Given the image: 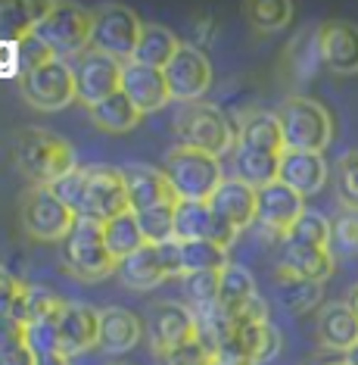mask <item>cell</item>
Returning a JSON list of instances; mask_svg holds the SVG:
<instances>
[{
	"label": "cell",
	"instance_id": "obj_48",
	"mask_svg": "<svg viewBox=\"0 0 358 365\" xmlns=\"http://www.w3.org/2000/svg\"><path fill=\"white\" fill-rule=\"evenodd\" d=\"M0 365H38V356L28 350V346H19V350L0 356Z\"/></svg>",
	"mask_w": 358,
	"mask_h": 365
},
{
	"label": "cell",
	"instance_id": "obj_33",
	"mask_svg": "<svg viewBox=\"0 0 358 365\" xmlns=\"http://www.w3.org/2000/svg\"><path fill=\"white\" fill-rule=\"evenodd\" d=\"M274 287H278L280 306H284L287 312H293V315H302V312L315 309V306L321 303V297H324V284H318V281H305V278L284 275V272H278V278H274Z\"/></svg>",
	"mask_w": 358,
	"mask_h": 365
},
{
	"label": "cell",
	"instance_id": "obj_4",
	"mask_svg": "<svg viewBox=\"0 0 358 365\" xmlns=\"http://www.w3.org/2000/svg\"><path fill=\"white\" fill-rule=\"evenodd\" d=\"M284 150L299 153H324V147L334 140V115L312 97H290L278 110Z\"/></svg>",
	"mask_w": 358,
	"mask_h": 365
},
{
	"label": "cell",
	"instance_id": "obj_53",
	"mask_svg": "<svg viewBox=\"0 0 358 365\" xmlns=\"http://www.w3.org/2000/svg\"><path fill=\"white\" fill-rule=\"evenodd\" d=\"M334 365H346V362H334Z\"/></svg>",
	"mask_w": 358,
	"mask_h": 365
},
{
	"label": "cell",
	"instance_id": "obj_24",
	"mask_svg": "<svg viewBox=\"0 0 358 365\" xmlns=\"http://www.w3.org/2000/svg\"><path fill=\"white\" fill-rule=\"evenodd\" d=\"M144 340V322L131 309L106 306L100 309V350L106 353H128Z\"/></svg>",
	"mask_w": 358,
	"mask_h": 365
},
{
	"label": "cell",
	"instance_id": "obj_40",
	"mask_svg": "<svg viewBox=\"0 0 358 365\" xmlns=\"http://www.w3.org/2000/svg\"><path fill=\"white\" fill-rule=\"evenodd\" d=\"M337 197L346 212H358V147L343 153L337 163Z\"/></svg>",
	"mask_w": 358,
	"mask_h": 365
},
{
	"label": "cell",
	"instance_id": "obj_18",
	"mask_svg": "<svg viewBox=\"0 0 358 365\" xmlns=\"http://www.w3.org/2000/svg\"><path fill=\"white\" fill-rule=\"evenodd\" d=\"M125 172V185H128V200L131 212H147L156 206H178L181 200L174 197V190L169 185L162 169L153 165H128Z\"/></svg>",
	"mask_w": 358,
	"mask_h": 365
},
{
	"label": "cell",
	"instance_id": "obj_30",
	"mask_svg": "<svg viewBox=\"0 0 358 365\" xmlns=\"http://www.w3.org/2000/svg\"><path fill=\"white\" fill-rule=\"evenodd\" d=\"M178 47H181V41L174 31H169L165 26H156V22H144V31H140L137 51H135V63L165 69L172 63V56L178 53Z\"/></svg>",
	"mask_w": 358,
	"mask_h": 365
},
{
	"label": "cell",
	"instance_id": "obj_38",
	"mask_svg": "<svg viewBox=\"0 0 358 365\" xmlns=\"http://www.w3.org/2000/svg\"><path fill=\"white\" fill-rule=\"evenodd\" d=\"M284 240H293V244H305V247H324L330 250V222L327 215L315 212V210H305L299 215V222L287 231Z\"/></svg>",
	"mask_w": 358,
	"mask_h": 365
},
{
	"label": "cell",
	"instance_id": "obj_25",
	"mask_svg": "<svg viewBox=\"0 0 358 365\" xmlns=\"http://www.w3.org/2000/svg\"><path fill=\"white\" fill-rule=\"evenodd\" d=\"M259 287H256V278L253 272L243 269V265H234L228 262L219 275V306L228 319H237L243 315L246 309H253L259 303Z\"/></svg>",
	"mask_w": 358,
	"mask_h": 365
},
{
	"label": "cell",
	"instance_id": "obj_43",
	"mask_svg": "<svg viewBox=\"0 0 358 365\" xmlns=\"http://www.w3.org/2000/svg\"><path fill=\"white\" fill-rule=\"evenodd\" d=\"M56 56H53V51L41 41L35 31H28L22 41H19V76L25 78V76H31L35 69H41V66H47V63H53Z\"/></svg>",
	"mask_w": 358,
	"mask_h": 365
},
{
	"label": "cell",
	"instance_id": "obj_36",
	"mask_svg": "<svg viewBox=\"0 0 358 365\" xmlns=\"http://www.w3.org/2000/svg\"><path fill=\"white\" fill-rule=\"evenodd\" d=\"M219 275L221 272H196V275L181 278V290H184V297H187L190 312L212 309V306L219 303Z\"/></svg>",
	"mask_w": 358,
	"mask_h": 365
},
{
	"label": "cell",
	"instance_id": "obj_49",
	"mask_svg": "<svg viewBox=\"0 0 358 365\" xmlns=\"http://www.w3.org/2000/svg\"><path fill=\"white\" fill-rule=\"evenodd\" d=\"M38 365H69V356H63V353L44 356V359H38Z\"/></svg>",
	"mask_w": 358,
	"mask_h": 365
},
{
	"label": "cell",
	"instance_id": "obj_2",
	"mask_svg": "<svg viewBox=\"0 0 358 365\" xmlns=\"http://www.w3.org/2000/svg\"><path fill=\"white\" fill-rule=\"evenodd\" d=\"M174 135H178V147L209 153L215 160H221L237 147V131L228 122V115L206 101L181 103V110L174 113Z\"/></svg>",
	"mask_w": 358,
	"mask_h": 365
},
{
	"label": "cell",
	"instance_id": "obj_10",
	"mask_svg": "<svg viewBox=\"0 0 358 365\" xmlns=\"http://www.w3.org/2000/svg\"><path fill=\"white\" fill-rule=\"evenodd\" d=\"M144 22L137 19L135 10L122 4H106L94 13V35H90V47L119 63H131L137 51Z\"/></svg>",
	"mask_w": 358,
	"mask_h": 365
},
{
	"label": "cell",
	"instance_id": "obj_3",
	"mask_svg": "<svg viewBox=\"0 0 358 365\" xmlns=\"http://www.w3.org/2000/svg\"><path fill=\"white\" fill-rule=\"evenodd\" d=\"M162 172L181 203H209L221 181L228 178L221 172V160L190 147H172Z\"/></svg>",
	"mask_w": 358,
	"mask_h": 365
},
{
	"label": "cell",
	"instance_id": "obj_16",
	"mask_svg": "<svg viewBox=\"0 0 358 365\" xmlns=\"http://www.w3.org/2000/svg\"><path fill=\"white\" fill-rule=\"evenodd\" d=\"M147 337L153 353H165L196 337V319L184 303H156L147 315Z\"/></svg>",
	"mask_w": 358,
	"mask_h": 365
},
{
	"label": "cell",
	"instance_id": "obj_8",
	"mask_svg": "<svg viewBox=\"0 0 358 365\" xmlns=\"http://www.w3.org/2000/svg\"><path fill=\"white\" fill-rule=\"evenodd\" d=\"M19 222L25 235L38 244H63L75 225V212L53 194V187L31 185L22 194Z\"/></svg>",
	"mask_w": 358,
	"mask_h": 365
},
{
	"label": "cell",
	"instance_id": "obj_20",
	"mask_svg": "<svg viewBox=\"0 0 358 365\" xmlns=\"http://www.w3.org/2000/svg\"><path fill=\"white\" fill-rule=\"evenodd\" d=\"M60 346L63 356L85 353L100 344V309L88 303H65L60 312Z\"/></svg>",
	"mask_w": 358,
	"mask_h": 365
},
{
	"label": "cell",
	"instance_id": "obj_7",
	"mask_svg": "<svg viewBox=\"0 0 358 365\" xmlns=\"http://www.w3.org/2000/svg\"><path fill=\"white\" fill-rule=\"evenodd\" d=\"M63 259L78 281H103L119 272V262L106 250L103 225L90 219H75L69 237L63 240Z\"/></svg>",
	"mask_w": 358,
	"mask_h": 365
},
{
	"label": "cell",
	"instance_id": "obj_44",
	"mask_svg": "<svg viewBox=\"0 0 358 365\" xmlns=\"http://www.w3.org/2000/svg\"><path fill=\"white\" fill-rule=\"evenodd\" d=\"M25 331H28V337H25V346H28V350L35 353L38 359L63 353V346H60V325H56V322H41V325H31V328H25Z\"/></svg>",
	"mask_w": 358,
	"mask_h": 365
},
{
	"label": "cell",
	"instance_id": "obj_27",
	"mask_svg": "<svg viewBox=\"0 0 358 365\" xmlns=\"http://www.w3.org/2000/svg\"><path fill=\"white\" fill-rule=\"evenodd\" d=\"M231 165H234V178L243 185L262 190L278 181V169H280V153H268V150H256V147H243L237 144L231 150Z\"/></svg>",
	"mask_w": 358,
	"mask_h": 365
},
{
	"label": "cell",
	"instance_id": "obj_52",
	"mask_svg": "<svg viewBox=\"0 0 358 365\" xmlns=\"http://www.w3.org/2000/svg\"><path fill=\"white\" fill-rule=\"evenodd\" d=\"M212 365H237V362H224V359H215Z\"/></svg>",
	"mask_w": 358,
	"mask_h": 365
},
{
	"label": "cell",
	"instance_id": "obj_46",
	"mask_svg": "<svg viewBox=\"0 0 358 365\" xmlns=\"http://www.w3.org/2000/svg\"><path fill=\"white\" fill-rule=\"evenodd\" d=\"M22 284H25V281L10 275L6 269H0V319L13 312V303H16V297H19Z\"/></svg>",
	"mask_w": 358,
	"mask_h": 365
},
{
	"label": "cell",
	"instance_id": "obj_12",
	"mask_svg": "<svg viewBox=\"0 0 358 365\" xmlns=\"http://www.w3.org/2000/svg\"><path fill=\"white\" fill-rule=\"evenodd\" d=\"M72 76H75V94H78V103H85L88 110L97 103H103L106 97H112L115 91L122 88V66L112 56L94 51H81L75 60H69Z\"/></svg>",
	"mask_w": 358,
	"mask_h": 365
},
{
	"label": "cell",
	"instance_id": "obj_6",
	"mask_svg": "<svg viewBox=\"0 0 358 365\" xmlns=\"http://www.w3.org/2000/svg\"><path fill=\"white\" fill-rule=\"evenodd\" d=\"M35 35L53 51L56 60H75L81 51L90 47V35H94V13L78 4H60L53 0L47 16L38 22Z\"/></svg>",
	"mask_w": 358,
	"mask_h": 365
},
{
	"label": "cell",
	"instance_id": "obj_13",
	"mask_svg": "<svg viewBox=\"0 0 358 365\" xmlns=\"http://www.w3.org/2000/svg\"><path fill=\"white\" fill-rule=\"evenodd\" d=\"M172 101L178 103H199L212 88V63L196 44H181L172 63L162 69Z\"/></svg>",
	"mask_w": 358,
	"mask_h": 365
},
{
	"label": "cell",
	"instance_id": "obj_11",
	"mask_svg": "<svg viewBox=\"0 0 358 365\" xmlns=\"http://www.w3.org/2000/svg\"><path fill=\"white\" fill-rule=\"evenodd\" d=\"M19 94H22V101L38 113L65 110L72 101H78L72 66L65 60H53V63L41 66L31 76L19 78Z\"/></svg>",
	"mask_w": 358,
	"mask_h": 365
},
{
	"label": "cell",
	"instance_id": "obj_26",
	"mask_svg": "<svg viewBox=\"0 0 358 365\" xmlns=\"http://www.w3.org/2000/svg\"><path fill=\"white\" fill-rule=\"evenodd\" d=\"M318 340L327 350L349 353L358 344V319L349 303H327L318 315Z\"/></svg>",
	"mask_w": 358,
	"mask_h": 365
},
{
	"label": "cell",
	"instance_id": "obj_39",
	"mask_svg": "<svg viewBox=\"0 0 358 365\" xmlns=\"http://www.w3.org/2000/svg\"><path fill=\"white\" fill-rule=\"evenodd\" d=\"M135 215L147 244L159 247L165 240H174V206H156V210L135 212Z\"/></svg>",
	"mask_w": 358,
	"mask_h": 365
},
{
	"label": "cell",
	"instance_id": "obj_19",
	"mask_svg": "<svg viewBox=\"0 0 358 365\" xmlns=\"http://www.w3.org/2000/svg\"><path fill=\"white\" fill-rule=\"evenodd\" d=\"M321 35V56L324 69L334 76H358V26L352 22H324Z\"/></svg>",
	"mask_w": 358,
	"mask_h": 365
},
{
	"label": "cell",
	"instance_id": "obj_5",
	"mask_svg": "<svg viewBox=\"0 0 358 365\" xmlns=\"http://www.w3.org/2000/svg\"><path fill=\"white\" fill-rule=\"evenodd\" d=\"M125 212H131L125 172L115 169V165H85V181H81L75 219H90L106 225V222L119 219Z\"/></svg>",
	"mask_w": 358,
	"mask_h": 365
},
{
	"label": "cell",
	"instance_id": "obj_31",
	"mask_svg": "<svg viewBox=\"0 0 358 365\" xmlns=\"http://www.w3.org/2000/svg\"><path fill=\"white\" fill-rule=\"evenodd\" d=\"M237 144L256 147V150H268V153H284V135H280L278 113L246 115L237 128Z\"/></svg>",
	"mask_w": 358,
	"mask_h": 365
},
{
	"label": "cell",
	"instance_id": "obj_14",
	"mask_svg": "<svg viewBox=\"0 0 358 365\" xmlns=\"http://www.w3.org/2000/svg\"><path fill=\"white\" fill-rule=\"evenodd\" d=\"M302 212H305V197H299L296 190H290L280 181H274V185L262 187L256 194V225L278 235L280 240L287 237V231L296 225Z\"/></svg>",
	"mask_w": 358,
	"mask_h": 365
},
{
	"label": "cell",
	"instance_id": "obj_15",
	"mask_svg": "<svg viewBox=\"0 0 358 365\" xmlns=\"http://www.w3.org/2000/svg\"><path fill=\"white\" fill-rule=\"evenodd\" d=\"M174 240L187 244V240H212V244L231 250L237 240V231L221 222L209 210V203H178L174 206Z\"/></svg>",
	"mask_w": 358,
	"mask_h": 365
},
{
	"label": "cell",
	"instance_id": "obj_23",
	"mask_svg": "<svg viewBox=\"0 0 358 365\" xmlns=\"http://www.w3.org/2000/svg\"><path fill=\"white\" fill-rule=\"evenodd\" d=\"M256 194H259L256 187H249L231 175V178H224L221 187L212 194L209 210L240 235L243 228L256 225Z\"/></svg>",
	"mask_w": 358,
	"mask_h": 365
},
{
	"label": "cell",
	"instance_id": "obj_28",
	"mask_svg": "<svg viewBox=\"0 0 358 365\" xmlns=\"http://www.w3.org/2000/svg\"><path fill=\"white\" fill-rule=\"evenodd\" d=\"M284 66H287V76L293 85H309V81L318 76L321 66H324L318 29H309V31H302V35H296L290 41Z\"/></svg>",
	"mask_w": 358,
	"mask_h": 365
},
{
	"label": "cell",
	"instance_id": "obj_41",
	"mask_svg": "<svg viewBox=\"0 0 358 365\" xmlns=\"http://www.w3.org/2000/svg\"><path fill=\"white\" fill-rule=\"evenodd\" d=\"M156 362L159 365H212L215 356H212V350L203 344V340L194 337V340H187V344H181V346H172V350H165V353H156Z\"/></svg>",
	"mask_w": 358,
	"mask_h": 365
},
{
	"label": "cell",
	"instance_id": "obj_1",
	"mask_svg": "<svg viewBox=\"0 0 358 365\" xmlns=\"http://www.w3.org/2000/svg\"><path fill=\"white\" fill-rule=\"evenodd\" d=\"M13 156L16 165L31 185H56L63 175L75 169L72 144L56 131L47 128H19L13 135Z\"/></svg>",
	"mask_w": 358,
	"mask_h": 365
},
{
	"label": "cell",
	"instance_id": "obj_32",
	"mask_svg": "<svg viewBox=\"0 0 358 365\" xmlns=\"http://www.w3.org/2000/svg\"><path fill=\"white\" fill-rule=\"evenodd\" d=\"M140 119H144V115L137 113V106L131 103L122 91H115L103 103L90 106V122H94L100 131H110V135H125V131L137 128Z\"/></svg>",
	"mask_w": 358,
	"mask_h": 365
},
{
	"label": "cell",
	"instance_id": "obj_9",
	"mask_svg": "<svg viewBox=\"0 0 358 365\" xmlns=\"http://www.w3.org/2000/svg\"><path fill=\"white\" fill-rule=\"evenodd\" d=\"M280 353V331L268 319L262 322H231V331L215 346V359L237 365H265Z\"/></svg>",
	"mask_w": 358,
	"mask_h": 365
},
{
	"label": "cell",
	"instance_id": "obj_45",
	"mask_svg": "<svg viewBox=\"0 0 358 365\" xmlns=\"http://www.w3.org/2000/svg\"><path fill=\"white\" fill-rule=\"evenodd\" d=\"M25 337H28L25 325H19V322L10 319V315L0 319V356H6L13 350H19V346H25Z\"/></svg>",
	"mask_w": 358,
	"mask_h": 365
},
{
	"label": "cell",
	"instance_id": "obj_42",
	"mask_svg": "<svg viewBox=\"0 0 358 365\" xmlns=\"http://www.w3.org/2000/svg\"><path fill=\"white\" fill-rule=\"evenodd\" d=\"M358 256V212H343L330 222V253Z\"/></svg>",
	"mask_w": 358,
	"mask_h": 365
},
{
	"label": "cell",
	"instance_id": "obj_37",
	"mask_svg": "<svg viewBox=\"0 0 358 365\" xmlns=\"http://www.w3.org/2000/svg\"><path fill=\"white\" fill-rule=\"evenodd\" d=\"M246 16L259 31H280L293 22V4L290 0H259V4H246Z\"/></svg>",
	"mask_w": 358,
	"mask_h": 365
},
{
	"label": "cell",
	"instance_id": "obj_51",
	"mask_svg": "<svg viewBox=\"0 0 358 365\" xmlns=\"http://www.w3.org/2000/svg\"><path fill=\"white\" fill-rule=\"evenodd\" d=\"M343 362H346V365H358V344H355L352 350L346 353V359H343Z\"/></svg>",
	"mask_w": 358,
	"mask_h": 365
},
{
	"label": "cell",
	"instance_id": "obj_22",
	"mask_svg": "<svg viewBox=\"0 0 358 365\" xmlns=\"http://www.w3.org/2000/svg\"><path fill=\"white\" fill-rule=\"evenodd\" d=\"M278 272L324 284L334 275V253L324 250V247H305V244H293V240H280Z\"/></svg>",
	"mask_w": 358,
	"mask_h": 365
},
{
	"label": "cell",
	"instance_id": "obj_21",
	"mask_svg": "<svg viewBox=\"0 0 358 365\" xmlns=\"http://www.w3.org/2000/svg\"><path fill=\"white\" fill-rule=\"evenodd\" d=\"M278 181L296 190L299 197H315L327 185V160L324 153H299V150H284L280 153V169Z\"/></svg>",
	"mask_w": 358,
	"mask_h": 365
},
{
	"label": "cell",
	"instance_id": "obj_50",
	"mask_svg": "<svg viewBox=\"0 0 358 365\" xmlns=\"http://www.w3.org/2000/svg\"><path fill=\"white\" fill-rule=\"evenodd\" d=\"M349 306H352V312H355V319H358V284L352 287V290H349V300H346Z\"/></svg>",
	"mask_w": 358,
	"mask_h": 365
},
{
	"label": "cell",
	"instance_id": "obj_34",
	"mask_svg": "<svg viewBox=\"0 0 358 365\" xmlns=\"http://www.w3.org/2000/svg\"><path fill=\"white\" fill-rule=\"evenodd\" d=\"M103 240H106V250L112 253L115 262L128 259L131 253H137L140 247H147L144 231H140L135 212H125V215H119V219L106 222L103 225Z\"/></svg>",
	"mask_w": 358,
	"mask_h": 365
},
{
	"label": "cell",
	"instance_id": "obj_54",
	"mask_svg": "<svg viewBox=\"0 0 358 365\" xmlns=\"http://www.w3.org/2000/svg\"><path fill=\"white\" fill-rule=\"evenodd\" d=\"M112 365H125V362H112Z\"/></svg>",
	"mask_w": 358,
	"mask_h": 365
},
{
	"label": "cell",
	"instance_id": "obj_47",
	"mask_svg": "<svg viewBox=\"0 0 358 365\" xmlns=\"http://www.w3.org/2000/svg\"><path fill=\"white\" fill-rule=\"evenodd\" d=\"M156 250H159V259L165 265V275H169V278H184V269H181V244H178V240H165V244H159Z\"/></svg>",
	"mask_w": 358,
	"mask_h": 365
},
{
	"label": "cell",
	"instance_id": "obj_35",
	"mask_svg": "<svg viewBox=\"0 0 358 365\" xmlns=\"http://www.w3.org/2000/svg\"><path fill=\"white\" fill-rule=\"evenodd\" d=\"M228 265V250L212 240H187L181 244V269L184 275H196V272H221Z\"/></svg>",
	"mask_w": 358,
	"mask_h": 365
},
{
	"label": "cell",
	"instance_id": "obj_17",
	"mask_svg": "<svg viewBox=\"0 0 358 365\" xmlns=\"http://www.w3.org/2000/svg\"><path fill=\"white\" fill-rule=\"evenodd\" d=\"M122 94L128 97L131 103L137 106L140 115L147 113H159L165 103L172 101L169 85H165L162 69H153V66H140V63H125L122 66Z\"/></svg>",
	"mask_w": 358,
	"mask_h": 365
},
{
	"label": "cell",
	"instance_id": "obj_29",
	"mask_svg": "<svg viewBox=\"0 0 358 365\" xmlns=\"http://www.w3.org/2000/svg\"><path fill=\"white\" fill-rule=\"evenodd\" d=\"M115 275H119L122 284L131 287V290H153V287H159L162 281H169L165 265L159 259V250H156L153 244L140 247L137 253H131L128 259H122Z\"/></svg>",
	"mask_w": 358,
	"mask_h": 365
}]
</instances>
